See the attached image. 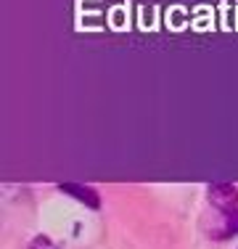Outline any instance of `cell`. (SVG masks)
Wrapping results in <instances>:
<instances>
[{
	"instance_id": "cell-3",
	"label": "cell",
	"mask_w": 238,
	"mask_h": 249,
	"mask_svg": "<svg viewBox=\"0 0 238 249\" xmlns=\"http://www.w3.org/2000/svg\"><path fill=\"white\" fill-rule=\"evenodd\" d=\"M217 239H230V236H238V207L222 212V228L217 231Z\"/></svg>"
},
{
	"instance_id": "cell-1",
	"label": "cell",
	"mask_w": 238,
	"mask_h": 249,
	"mask_svg": "<svg viewBox=\"0 0 238 249\" xmlns=\"http://www.w3.org/2000/svg\"><path fill=\"white\" fill-rule=\"evenodd\" d=\"M209 199L214 207H220V210H233L238 207V191L233 186H212L209 188Z\"/></svg>"
},
{
	"instance_id": "cell-2",
	"label": "cell",
	"mask_w": 238,
	"mask_h": 249,
	"mask_svg": "<svg viewBox=\"0 0 238 249\" xmlns=\"http://www.w3.org/2000/svg\"><path fill=\"white\" fill-rule=\"evenodd\" d=\"M61 191H64V194H71V196H74V199H80L82 204L93 207V210H98V204H101L98 194H95L93 188H85V186H77V183H64V186H61Z\"/></svg>"
},
{
	"instance_id": "cell-4",
	"label": "cell",
	"mask_w": 238,
	"mask_h": 249,
	"mask_svg": "<svg viewBox=\"0 0 238 249\" xmlns=\"http://www.w3.org/2000/svg\"><path fill=\"white\" fill-rule=\"evenodd\" d=\"M29 249H58L56 244H53L51 239H45V236H37V239L29 244Z\"/></svg>"
}]
</instances>
